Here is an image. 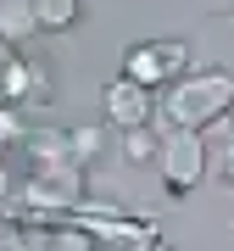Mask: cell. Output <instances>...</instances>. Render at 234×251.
<instances>
[{"label":"cell","mask_w":234,"mask_h":251,"mask_svg":"<svg viewBox=\"0 0 234 251\" xmlns=\"http://www.w3.org/2000/svg\"><path fill=\"white\" fill-rule=\"evenodd\" d=\"M167 128H217L234 112V73L229 67H189L184 78L167 84L162 106Z\"/></svg>","instance_id":"obj_1"},{"label":"cell","mask_w":234,"mask_h":251,"mask_svg":"<svg viewBox=\"0 0 234 251\" xmlns=\"http://www.w3.org/2000/svg\"><path fill=\"white\" fill-rule=\"evenodd\" d=\"M90 201V184H84L78 162H34V173L17 184V206L11 212L28 218V224H67L78 206Z\"/></svg>","instance_id":"obj_2"},{"label":"cell","mask_w":234,"mask_h":251,"mask_svg":"<svg viewBox=\"0 0 234 251\" xmlns=\"http://www.w3.org/2000/svg\"><path fill=\"white\" fill-rule=\"evenodd\" d=\"M207 162H212V145L201 128H167L162 134V151H156V168H162V179L173 196H184V190H195L207 179Z\"/></svg>","instance_id":"obj_3"},{"label":"cell","mask_w":234,"mask_h":251,"mask_svg":"<svg viewBox=\"0 0 234 251\" xmlns=\"http://www.w3.org/2000/svg\"><path fill=\"white\" fill-rule=\"evenodd\" d=\"M123 73L145 90H167L173 78H184L189 73V45L184 39H145L123 56Z\"/></svg>","instance_id":"obj_4"},{"label":"cell","mask_w":234,"mask_h":251,"mask_svg":"<svg viewBox=\"0 0 234 251\" xmlns=\"http://www.w3.org/2000/svg\"><path fill=\"white\" fill-rule=\"evenodd\" d=\"M72 224H84L100 246H128V251H140L145 240H156V224H151V218H134V212L106 206V201H84L78 212H72Z\"/></svg>","instance_id":"obj_5"},{"label":"cell","mask_w":234,"mask_h":251,"mask_svg":"<svg viewBox=\"0 0 234 251\" xmlns=\"http://www.w3.org/2000/svg\"><path fill=\"white\" fill-rule=\"evenodd\" d=\"M100 112H106V123L123 128V134L128 128H145L156 117V90H145V84H134L123 73V78H112L106 90H100Z\"/></svg>","instance_id":"obj_6"},{"label":"cell","mask_w":234,"mask_h":251,"mask_svg":"<svg viewBox=\"0 0 234 251\" xmlns=\"http://www.w3.org/2000/svg\"><path fill=\"white\" fill-rule=\"evenodd\" d=\"M45 67H34L28 56L17 50V39H6L0 34V100L6 106H23V100H45L50 90H45Z\"/></svg>","instance_id":"obj_7"},{"label":"cell","mask_w":234,"mask_h":251,"mask_svg":"<svg viewBox=\"0 0 234 251\" xmlns=\"http://www.w3.org/2000/svg\"><path fill=\"white\" fill-rule=\"evenodd\" d=\"M0 251H50V224H28V218L6 212L0 218Z\"/></svg>","instance_id":"obj_8"},{"label":"cell","mask_w":234,"mask_h":251,"mask_svg":"<svg viewBox=\"0 0 234 251\" xmlns=\"http://www.w3.org/2000/svg\"><path fill=\"white\" fill-rule=\"evenodd\" d=\"M28 11H34V28H45V34H67V28L84 17V0H28Z\"/></svg>","instance_id":"obj_9"},{"label":"cell","mask_w":234,"mask_h":251,"mask_svg":"<svg viewBox=\"0 0 234 251\" xmlns=\"http://www.w3.org/2000/svg\"><path fill=\"white\" fill-rule=\"evenodd\" d=\"M212 162H217V179L234 190V117L217 123V145H212Z\"/></svg>","instance_id":"obj_10"},{"label":"cell","mask_w":234,"mask_h":251,"mask_svg":"<svg viewBox=\"0 0 234 251\" xmlns=\"http://www.w3.org/2000/svg\"><path fill=\"white\" fill-rule=\"evenodd\" d=\"M67 140H72V162H95L100 156V145H106V134H100V128H67Z\"/></svg>","instance_id":"obj_11"},{"label":"cell","mask_w":234,"mask_h":251,"mask_svg":"<svg viewBox=\"0 0 234 251\" xmlns=\"http://www.w3.org/2000/svg\"><path fill=\"white\" fill-rule=\"evenodd\" d=\"M17 140H28V123H23L17 106H6V100H0V151H6V145H17Z\"/></svg>","instance_id":"obj_12"},{"label":"cell","mask_w":234,"mask_h":251,"mask_svg":"<svg viewBox=\"0 0 234 251\" xmlns=\"http://www.w3.org/2000/svg\"><path fill=\"white\" fill-rule=\"evenodd\" d=\"M123 151H128V162H156V151H162V140H151L145 128H128Z\"/></svg>","instance_id":"obj_13"},{"label":"cell","mask_w":234,"mask_h":251,"mask_svg":"<svg viewBox=\"0 0 234 251\" xmlns=\"http://www.w3.org/2000/svg\"><path fill=\"white\" fill-rule=\"evenodd\" d=\"M11 206H17V179H11V168H6V162H0V218H6Z\"/></svg>","instance_id":"obj_14"},{"label":"cell","mask_w":234,"mask_h":251,"mask_svg":"<svg viewBox=\"0 0 234 251\" xmlns=\"http://www.w3.org/2000/svg\"><path fill=\"white\" fill-rule=\"evenodd\" d=\"M140 251H173V246H167V240H145Z\"/></svg>","instance_id":"obj_15"}]
</instances>
